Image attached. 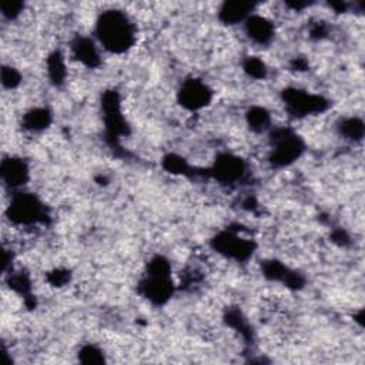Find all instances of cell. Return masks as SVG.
<instances>
[{"mask_svg":"<svg viewBox=\"0 0 365 365\" xmlns=\"http://www.w3.org/2000/svg\"><path fill=\"white\" fill-rule=\"evenodd\" d=\"M96 33L103 47L111 53L127 51L135 41L133 21L120 10L101 13L96 24Z\"/></svg>","mask_w":365,"mask_h":365,"instance_id":"cell-1","label":"cell"},{"mask_svg":"<svg viewBox=\"0 0 365 365\" xmlns=\"http://www.w3.org/2000/svg\"><path fill=\"white\" fill-rule=\"evenodd\" d=\"M271 161L275 165H288L295 161L302 150L304 144L301 138L289 128L275 130L271 135Z\"/></svg>","mask_w":365,"mask_h":365,"instance_id":"cell-2","label":"cell"},{"mask_svg":"<svg viewBox=\"0 0 365 365\" xmlns=\"http://www.w3.org/2000/svg\"><path fill=\"white\" fill-rule=\"evenodd\" d=\"M10 220L16 224H34L44 215L41 202L30 194H19L13 197L9 207Z\"/></svg>","mask_w":365,"mask_h":365,"instance_id":"cell-3","label":"cell"},{"mask_svg":"<svg viewBox=\"0 0 365 365\" xmlns=\"http://www.w3.org/2000/svg\"><path fill=\"white\" fill-rule=\"evenodd\" d=\"M284 100L289 113L297 117L308 115L312 113H321L327 108V101L322 97L308 94L305 91L295 88L287 90L284 93Z\"/></svg>","mask_w":365,"mask_h":365,"instance_id":"cell-4","label":"cell"},{"mask_svg":"<svg viewBox=\"0 0 365 365\" xmlns=\"http://www.w3.org/2000/svg\"><path fill=\"white\" fill-rule=\"evenodd\" d=\"M211 100V90L205 83L197 78L185 80L178 91V101L188 110L205 107Z\"/></svg>","mask_w":365,"mask_h":365,"instance_id":"cell-5","label":"cell"},{"mask_svg":"<svg viewBox=\"0 0 365 365\" xmlns=\"http://www.w3.org/2000/svg\"><path fill=\"white\" fill-rule=\"evenodd\" d=\"M214 247L218 252L224 254L225 257L235 258V259H244L252 252L251 242H248L245 238H241L237 234H231V232L220 234L214 240Z\"/></svg>","mask_w":365,"mask_h":365,"instance_id":"cell-6","label":"cell"},{"mask_svg":"<svg viewBox=\"0 0 365 365\" xmlns=\"http://www.w3.org/2000/svg\"><path fill=\"white\" fill-rule=\"evenodd\" d=\"M244 173V165L242 161L238 157L224 154L215 160L214 164V174L218 177V180L224 182H232L238 180Z\"/></svg>","mask_w":365,"mask_h":365,"instance_id":"cell-7","label":"cell"},{"mask_svg":"<svg viewBox=\"0 0 365 365\" xmlns=\"http://www.w3.org/2000/svg\"><path fill=\"white\" fill-rule=\"evenodd\" d=\"M244 23H245V31L248 37L258 44L268 43L274 36V26L265 17L250 16Z\"/></svg>","mask_w":365,"mask_h":365,"instance_id":"cell-8","label":"cell"},{"mask_svg":"<svg viewBox=\"0 0 365 365\" xmlns=\"http://www.w3.org/2000/svg\"><path fill=\"white\" fill-rule=\"evenodd\" d=\"M1 174L6 184H9L10 187H19L21 184H26L29 178V168L21 158L10 157L3 161Z\"/></svg>","mask_w":365,"mask_h":365,"instance_id":"cell-9","label":"cell"},{"mask_svg":"<svg viewBox=\"0 0 365 365\" xmlns=\"http://www.w3.org/2000/svg\"><path fill=\"white\" fill-rule=\"evenodd\" d=\"M251 10H252L251 4L231 1V3H225L220 9L218 16H220V20L225 24H237L241 21H245L251 16Z\"/></svg>","mask_w":365,"mask_h":365,"instance_id":"cell-10","label":"cell"},{"mask_svg":"<svg viewBox=\"0 0 365 365\" xmlns=\"http://www.w3.org/2000/svg\"><path fill=\"white\" fill-rule=\"evenodd\" d=\"M73 54L74 57L81 61L83 64L88 66V67H94L98 64V53L96 46L93 44L91 40L84 38V37H78L74 43H73Z\"/></svg>","mask_w":365,"mask_h":365,"instance_id":"cell-11","label":"cell"},{"mask_svg":"<svg viewBox=\"0 0 365 365\" xmlns=\"http://www.w3.org/2000/svg\"><path fill=\"white\" fill-rule=\"evenodd\" d=\"M51 115L46 108H33L24 115V127L31 131H38L50 124Z\"/></svg>","mask_w":365,"mask_h":365,"instance_id":"cell-12","label":"cell"},{"mask_svg":"<svg viewBox=\"0 0 365 365\" xmlns=\"http://www.w3.org/2000/svg\"><path fill=\"white\" fill-rule=\"evenodd\" d=\"M247 117L251 128L255 131H264L269 125V114L261 107H252Z\"/></svg>","mask_w":365,"mask_h":365,"instance_id":"cell-13","label":"cell"},{"mask_svg":"<svg viewBox=\"0 0 365 365\" xmlns=\"http://www.w3.org/2000/svg\"><path fill=\"white\" fill-rule=\"evenodd\" d=\"M341 133L345 135V138L351 140H361L364 134V124L359 118H348L341 123Z\"/></svg>","mask_w":365,"mask_h":365,"instance_id":"cell-14","label":"cell"},{"mask_svg":"<svg viewBox=\"0 0 365 365\" xmlns=\"http://www.w3.org/2000/svg\"><path fill=\"white\" fill-rule=\"evenodd\" d=\"M80 359L84 364H97L103 362L104 356L100 349H97L94 345H87L80 351Z\"/></svg>","mask_w":365,"mask_h":365,"instance_id":"cell-15","label":"cell"},{"mask_svg":"<svg viewBox=\"0 0 365 365\" xmlns=\"http://www.w3.org/2000/svg\"><path fill=\"white\" fill-rule=\"evenodd\" d=\"M244 68L245 71L255 77V78H259V77H264L265 76V66L264 63L259 60V58H255V57H250L245 64H244Z\"/></svg>","mask_w":365,"mask_h":365,"instance_id":"cell-16","label":"cell"},{"mask_svg":"<svg viewBox=\"0 0 365 365\" xmlns=\"http://www.w3.org/2000/svg\"><path fill=\"white\" fill-rule=\"evenodd\" d=\"M1 78H3L4 87L13 88V87H16L20 83L21 77H20V74H19V71L16 68H13V67H3Z\"/></svg>","mask_w":365,"mask_h":365,"instance_id":"cell-17","label":"cell"}]
</instances>
